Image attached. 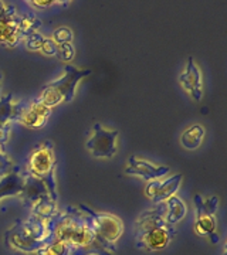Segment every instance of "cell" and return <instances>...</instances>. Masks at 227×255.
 Wrapping results in <instances>:
<instances>
[{
    "instance_id": "83f0119b",
    "label": "cell",
    "mask_w": 227,
    "mask_h": 255,
    "mask_svg": "<svg viewBox=\"0 0 227 255\" xmlns=\"http://www.w3.org/2000/svg\"><path fill=\"white\" fill-rule=\"evenodd\" d=\"M10 255H38L37 253H31V254H21V253H10Z\"/></svg>"
},
{
    "instance_id": "9a60e30c",
    "label": "cell",
    "mask_w": 227,
    "mask_h": 255,
    "mask_svg": "<svg viewBox=\"0 0 227 255\" xmlns=\"http://www.w3.org/2000/svg\"><path fill=\"white\" fill-rule=\"evenodd\" d=\"M17 10H10L0 17V46L4 48H16L23 40L17 27Z\"/></svg>"
},
{
    "instance_id": "ffe728a7",
    "label": "cell",
    "mask_w": 227,
    "mask_h": 255,
    "mask_svg": "<svg viewBox=\"0 0 227 255\" xmlns=\"http://www.w3.org/2000/svg\"><path fill=\"white\" fill-rule=\"evenodd\" d=\"M38 255H70V247L64 241L50 240L43 248L36 251Z\"/></svg>"
},
{
    "instance_id": "30bf717a",
    "label": "cell",
    "mask_w": 227,
    "mask_h": 255,
    "mask_svg": "<svg viewBox=\"0 0 227 255\" xmlns=\"http://www.w3.org/2000/svg\"><path fill=\"white\" fill-rule=\"evenodd\" d=\"M24 108L23 101L14 98L11 94L0 95V142H9L10 132L14 124H18Z\"/></svg>"
},
{
    "instance_id": "9c48e42d",
    "label": "cell",
    "mask_w": 227,
    "mask_h": 255,
    "mask_svg": "<svg viewBox=\"0 0 227 255\" xmlns=\"http://www.w3.org/2000/svg\"><path fill=\"white\" fill-rule=\"evenodd\" d=\"M118 136L117 129H108L97 122L91 129L85 147L95 159H111L118 152Z\"/></svg>"
},
{
    "instance_id": "d6986e66",
    "label": "cell",
    "mask_w": 227,
    "mask_h": 255,
    "mask_svg": "<svg viewBox=\"0 0 227 255\" xmlns=\"http://www.w3.org/2000/svg\"><path fill=\"white\" fill-rule=\"evenodd\" d=\"M17 27L21 37L24 38L28 34L38 31V28L41 27V21L33 13H23V14H18Z\"/></svg>"
},
{
    "instance_id": "603a6c76",
    "label": "cell",
    "mask_w": 227,
    "mask_h": 255,
    "mask_svg": "<svg viewBox=\"0 0 227 255\" xmlns=\"http://www.w3.org/2000/svg\"><path fill=\"white\" fill-rule=\"evenodd\" d=\"M57 57L64 63H71L75 57V48L73 43H65V44L57 46Z\"/></svg>"
},
{
    "instance_id": "ac0fdd59",
    "label": "cell",
    "mask_w": 227,
    "mask_h": 255,
    "mask_svg": "<svg viewBox=\"0 0 227 255\" xmlns=\"http://www.w3.org/2000/svg\"><path fill=\"white\" fill-rule=\"evenodd\" d=\"M165 220L169 224H178L179 221L186 217L188 214V206L186 203L182 200L178 196H172L165 201Z\"/></svg>"
},
{
    "instance_id": "5bb4252c",
    "label": "cell",
    "mask_w": 227,
    "mask_h": 255,
    "mask_svg": "<svg viewBox=\"0 0 227 255\" xmlns=\"http://www.w3.org/2000/svg\"><path fill=\"white\" fill-rule=\"evenodd\" d=\"M51 117V108L40 101L33 100L28 105H24L18 124L28 129H40L45 127Z\"/></svg>"
},
{
    "instance_id": "5b68a950",
    "label": "cell",
    "mask_w": 227,
    "mask_h": 255,
    "mask_svg": "<svg viewBox=\"0 0 227 255\" xmlns=\"http://www.w3.org/2000/svg\"><path fill=\"white\" fill-rule=\"evenodd\" d=\"M90 75L91 70H82L71 64H67L64 67L63 75L44 85L36 100L50 107L51 110L65 102H71L80 82Z\"/></svg>"
},
{
    "instance_id": "7a4b0ae2",
    "label": "cell",
    "mask_w": 227,
    "mask_h": 255,
    "mask_svg": "<svg viewBox=\"0 0 227 255\" xmlns=\"http://www.w3.org/2000/svg\"><path fill=\"white\" fill-rule=\"evenodd\" d=\"M135 247L146 253L168 248L176 237V228L165 220V204H156L139 214L134 224Z\"/></svg>"
},
{
    "instance_id": "8fae6325",
    "label": "cell",
    "mask_w": 227,
    "mask_h": 255,
    "mask_svg": "<svg viewBox=\"0 0 227 255\" xmlns=\"http://www.w3.org/2000/svg\"><path fill=\"white\" fill-rule=\"evenodd\" d=\"M171 172V169L165 164H156L154 162H149L144 157L139 156H131L128 159L127 167H125V174L139 177L145 182H152L162 179Z\"/></svg>"
},
{
    "instance_id": "8992f818",
    "label": "cell",
    "mask_w": 227,
    "mask_h": 255,
    "mask_svg": "<svg viewBox=\"0 0 227 255\" xmlns=\"http://www.w3.org/2000/svg\"><path fill=\"white\" fill-rule=\"evenodd\" d=\"M20 199L30 211V217L45 223L60 211L58 199H55L50 193L44 183L26 173H23V191L20 194Z\"/></svg>"
},
{
    "instance_id": "f1b7e54d",
    "label": "cell",
    "mask_w": 227,
    "mask_h": 255,
    "mask_svg": "<svg viewBox=\"0 0 227 255\" xmlns=\"http://www.w3.org/2000/svg\"><path fill=\"white\" fill-rule=\"evenodd\" d=\"M1 82H3V74L0 73V90H1Z\"/></svg>"
},
{
    "instance_id": "7c38bea8",
    "label": "cell",
    "mask_w": 227,
    "mask_h": 255,
    "mask_svg": "<svg viewBox=\"0 0 227 255\" xmlns=\"http://www.w3.org/2000/svg\"><path fill=\"white\" fill-rule=\"evenodd\" d=\"M182 184V174L176 173L169 177H162L158 180L146 182L145 186V196L155 204L165 203L169 197L176 196Z\"/></svg>"
},
{
    "instance_id": "277c9868",
    "label": "cell",
    "mask_w": 227,
    "mask_h": 255,
    "mask_svg": "<svg viewBox=\"0 0 227 255\" xmlns=\"http://www.w3.org/2000/svg\"><path fill=\"white\" fill-rule=\"evenodd\" d=\"M23 173L34 177L47 186L50 193L58 199L57 193V160H55L54 143L50 139L41 140L28 153L26 163L21 167Z\"/></svg>"
},
{
    "instance_id": "4316f807",
    "label": "cell",
    "mask_w": 227,
    "mask_h": 255,
    "mask_svg": "<svg viewBox=\"0 0 227 255\" xmlns=\"http://www.w3.org/2000/svg\"><path fill=\"white\" fill-rule=\"evenodd\" d=\"M11 9H13V6L7 4L4 0H0V17H1V16H4L6 13H9Z\"/></svg>"
},
{
    "instance_id": "cb8c5ba5",
    "label": "cell",
    "mask_w": 227,
    "mask_h": 255,
    "mask_svg": "<svg viewBox=\"0 0 227 255\" xmlns=\"http://www.w3.org/2000/svg\"><path fill=\"white\" fill-rule=\"evenodd\" d=\"M13 167H14V163L6 153V145L0 142V176L7 174Z\"/></svg>"
},
{
    "instance_id": "ba28073f",
    "label": "cell",
    "mask_w": 227,
    "mask_h": 255,
    "mask_svg": "<svg viewBox=\"0 0 227 255\" xmlns=\"http://www.w3.org/2000/svg\"><path fill=\"white\" fill-rule=\"evenodd\" d=\"M81 210L82 213L87 216V219L90 221L91 227L95 231V234L109 247H115L122 233H124V224L122 220L118 216L105 213V211H97V210L91 209L85 204L77 206Z\"/></svg>"
},
{
    "instance_id": "3957f363",
    "label": "cell",
    "mask_w": 227,
    "mask_h": 255,
    "mask_svg": "<svg viewBox=\"0 0 227 255\" xmlns=\"http://www.w3.org/2000/svg\"><path fill=\"white\" fill-rule=\"evenodd\" d=\"M48 221L28 216L27 220H17L13 227L4 233V244L10 253L31 254L48 243Z\"/></svg>"
},
{
    "instance_id": "484cf974",
    "label": "cell",
    "mask_w": 227,
    "mask_h": 255,
    "mask_svg": "<svg viewBox=\"0 0 227 255\" xmlns=\"http://www.w3.org/2000/svg\"><path fill=\"white\" fill-rule=\"evenodd\" d=\"M38 53H41L45 57H57V44L51 38L45 37L44 43H43V46H41Z\"/></svg>"
},
{
    "instance_id": "7402d4cb",
    "label": "cell",
    "mask_w": 227,
    "mask_h": 255,
    "mask_svg": "<svg viewBox=\"0 0 227 255\" xmlns=\"http://www.w3.org/2000/svg\"><path fill=\"white\" fill-rule=\"evenodd\" d=\"M24 47L27 48L28 51H40V48L43 46V43H44L45 36L44 34H41L40 31H36V33H31V34H28L24 38Z\"/></svg>"
},
{
    "instance_id": "6da1fadb",
    "label": "cell",
    "mask_w": 227,
    "mask_h": 255,
    "mask_svg": "<svg viewBox=\"0 0 227 255\" xmlns=\"http://www.w3.org/2000/svg\"><path fill=\"white\" fill-rule=\"evenodd\" d=\"M50 240L64 241L70 255H117V247L107 246L91 227L87 216L78 207L68 206L48 221Z\"/></svg>"
},
{
    "instance_id": "d4e9b609",
    "label": "cell",
    "mask_w": 227,
    "mask_h": 255,
    "mask_svg": "<svg viewBox=\"0 0 227 255\" xmlns=\"http://www.w3.org/2000/svg\"><path fill=\"white\" fill-rule=\"evenodd\" d=\"M23 1H26L31 9L38 11H44L54 6H58V0H23Z\"/></svg>"
},
{
    "instance_id": "2e32d148",
    "label": "cell",
    "mask_w": 227,
    "mask_h": 255,
    "mask_svg": "<svg viewBox=\"0 0 227 255\" xmlns=\"http://www.w3.org/2000/svg\"><path fill=\"white\" fill-rule=\"evenodd\" d=\"M23 191V172L21 167L16 166L4 174L0 180V201L4 197H20Z\"/></svg>"
},
{
    "instance_id": "44dd1931",
    "label": "cell",
    "mask_w": 227,
    "mask_h": 255,
    "mask_svg": "<svg viewBox=\"0 0 227 255\" xmlns=\"http://www.w3.org/2000/svg\"><path fill=\"white\" fill-rule=\"evenodd\" d=\"M51 40L54 41L57 46L60 44H65V43H73L74 40V33L73 30L67 26H61V27L55 28L53 31V36Z\"/></svg>"
},
{
    "instance_id": "e0dca14e",
    "label": "cell",
    "mask_w": 227,
    "mask_h": 255,
    "mask_svg": "<svg viewBox=\"0 0 227 255\" xmlns=\"http://www.w3.org/2000/svg\"><path fill=\"white\" fill-rule=\"evenodd\" d=\"M206 135V129L200 124H193L188 127L181 135V146L186 150H196L202 146V142Z\"/></svg>"
},
{
    "instance_id": "52a82bcc",
    "label": "cell",
    "mask_w": 227,
    "mask_h": 255,
    "mask_svg": "<svg viewBox=\"0 0 227 255\" xmlns=\"http://www.w3.org/2000/svg\"><path fill=\"white\" fill-rule=\"evenodd\" d=\"M195 209H196V220H195V233L209 240L212 244H218L220 237L218 234V213L219 197L212 196L205 199L203 196H195Z\"/></svg>"
},
{
    "instance_id": "4fadbf2b",
    "label": "cell",
    "mask_w": 227,
    "mask_h": 255,
    "mask_svg": "<svg viewBox=\"0 0 227 255\" xmlns=\"http://www.w3.org/2000/svg\"><path fill=\"white\" fill-rule=\"evenodd\" d=\"M179 84L186 91V94L191 97L195 102H200L203 98V90H205V82H203V73L200 70L198 63L195 61L193 57L188 58V63L185 65V70L179 75Z\"/></svg>"
}]
</instances>
